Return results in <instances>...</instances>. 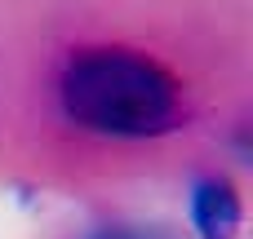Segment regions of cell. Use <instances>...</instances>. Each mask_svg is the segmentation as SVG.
<instances>
[{"label": "cell", "instance_id": "cell-1", "mask_svg": "<svg viewBox=\"0 0 253 239\" xmlns=\"http://www.w3.org/2000/svg\"><path fill=\"white\" fill-rule=\"evenodd\" d=\"M62 111L102 137H160L182 124L178 80L129 49L76 53L62 71Z\"/></svg>", "mask_w": 253, "mask_h": 239}, {"label": "cell", "instance_id": "cell-3", "mask_svg": "<svg viewBox=\"0 0 253 239\" xmlns=\"http://www.w3.org/2000/svg\"><path fill=\"white\" fill-rule=\"evenodd\" d=\"M89 239H142V235L129 231V226H102V231H93Z\"/></svg>", "mask_w": 253, "mask_h": 239}, {"label": "cell", "instance_id": "cell-2", "mask_svg": "<svg viewBox=\"0 0 253 239\" xmlns=\"http://www.w3.org/2000/svg\"><path fill=\"white\" fill-rule=\"evenodd\" d=\"M191 222H196L200 239H236L240 222H245L236 186L227 177H205L196 186V195H191Z\"/></svg>", "mask_w": 253, "mask_h": 239}]
</instances>
